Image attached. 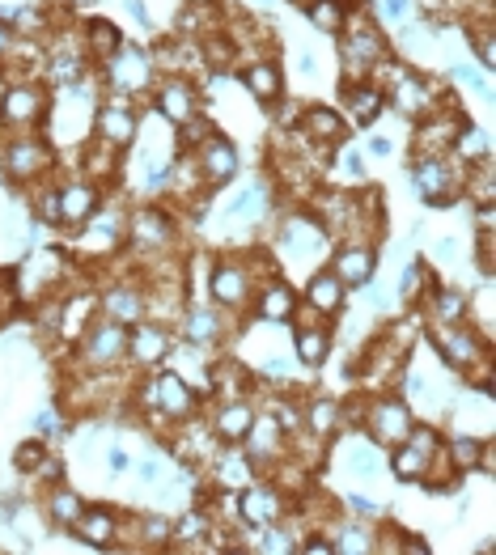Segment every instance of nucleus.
Listing matches in <instances>:
<instances>
[{
    "label": "nucleus",
    "mask_w": 496,
    "mask_h": 555,
    "mask_svg": "<svg viewBox=\"0 0 496 555\" xmlns=\"http://www.w3.org/2000/svg\"><path fill=\"white\" fill-rule=\"evenodd\" d=\"M268 250L280 263V276H310L314 267H323L327 255H331V234L318 225L306 208H289L276 217V229H272V242Z\"/></svg>",
    "instance_id": "f257e3e1"
},
{
    "label": "nucleus",
    "mask_w": 496,
    "mask_h": 555,
    "mask_svg": "<svg viewBox=\"0 0 496 555\" xmlns=\"http://www.w3.org/2000/svg\"><path fill=\"white\" fill-rule=\"evenodd\" d=\"M60 166V149L47 140V132L30 128V132H5L0 140V170L9 174L13 187H39L47 178H56Z\"/></svg>",
    "instance_id": "f03ea898"
},
{
    "label": "nucleus",
    "mask_w": 496,
    "mask_h": 555,
    "mask_svg": "<svg viewBox=\"0 0 496 555\" xmlns=\"http://www.w3.org/2000/svg\"><path fill=\"white\" fill-rule=\"evenodd\" d=\"M335 51H340V68H344V81H365L369 68H374L386 51H395L386 30L378 26V17L369 13L365 5H357L348 13L344 30L335 34Z\"/></svg>",
    "instance_id": "7ed1b4c3"
},
{
    "label": "nucleus",
    "mask_w": 496,
    "mask_h": 555,
    "mask_svg": "<svg viewBox=\"0 0 496 555\" xmlns=\"http://www.w3.org/2000/svg\"><path fill=\"white\" fill-rule=\"evenodd\" d=\"M179 212L166 200L162 204H132L123 212V242L132 246V255H170L179 246Z\"/></svg>",
    "instance_id": "20e7f679"
},
{
    "label": "nucleus",
    "mask_w": 496,
    "mask_h": 555,
    "mask_svg": "<svg viewBox=\"0 0 496 555\" xmlns=\"http://www.w3.org/2000/svg\"><path fill=\"white\" fill-rule=\"evenodd\" d=\"M255 272H251V259H246V246L229 250V255H212L208 263V301L221 306L229 314H251V301H255Z\"/></svg>",
    "instance_id": "39448f33"
},
{
    "label": "nucleus",
    "mask_w": 496,
    "mask_h": 555,
    "mask_svg": "<svg viewBox=\"0 0 496 555\" xmlns=\"http://www.w3.org/2000/svg\"><path fill=\"white\" fill-rule=\"evenodd\" d=\"M68 356H73V369H119L128 365V327L106 314H94L90 327H85L73 344H68Z\"/></svg>",
    "instance_id": "423d86ee"
},
{
    "label": "nucleus",
    "mask_w": 496,
    "mask_h": 555,
    "mask_svg": "<svg viewBox=\"0 0 496 555\" xmlns=\"http://www.w3.org/2000/svg\"><path fill=\"white\" fill-rule=\"evenodd\" d=\"M424 339L441 356V365L454 373H471L475 365L492 361V339H484L471 322H429Z\"/></svg>",
    "instance_id": "0eeeda50"
},
{
    "label": "nucleus",
    "mask_w": 496,
    "mask_h": 555,
    "mask_svg": "<svg viewBox=\"0 0 496 555\" xmlns=\"http://www.w3.org/2000/svg\"><path fill=\"white\" fill-rule=\"evenodd\" d=\"M94 77H98L102 89H115V94H128V98H145L153 89V81H157V68H153L149 47L123 39V47L115 51V56L94 68Z\"/></svg>",
    "instance_id": "6e6552de"
},
{
    "label": "nucleus",
    "mask_w": 496,
    "mask_h": 555,
    "mask_svg": "<svg viewBox=\"0 0 496 555\" xmlns=\"http://www.w3.org/2000/svg\"><path fill=\"white\" fill-rule=\"evenodd\" d=\"M238 327H242L238 314L212 306V301H187V310L179 314V322H174V335H179V344L217 352L225 344V335L238 331Z\"/></svg>",
    "instance_id": "1a4fd4ad"
},
{
    "label": "nucleus",
    "mask_w": 496,
    "mask_h": 555,
    "mask_svg": "<svg viewBox=\"0 0 496 555\" xmlns=\"http://www.w3.org/2000/svg\"><path fill=\"white\" fill-rule=\"evenodd\" d=\"M412 420H416V411L399 390H378V395H369V403H365L361 433L374 445H382V450H395V445L407 437Z\"/></svg>",
    "instance_id": "9d476101"
},
{
    "label": "nucleus",
    "mask_w": 496,
    "mask_h": 555,
    "mask_svg": "<svg viewBox=\"0 0 496 555\" xmlns=\"http://www.w3.org/2000/svg\"><path fill=\"white\" fill-rule=\"evenodd\" d=\"M51 111V89L34 81H13L0 89V132H30L43 128Z\"/></svg>",
    "instance_id": "9b49d317"
},
{
    "label": "nucleus",
    "mask_w": 496,
    "mask_h": 555,
    "mask_svg": "<svg viewBox=\"0 0 496 555\" xmlns=\"http://www.w3.org/2000/svg\"><path fill=\"white\" fill-rule=\"evenodd\" d=\"M94 136L128 153L140 140V102L106 89V94L98 98V106H94Z\"/></svg>",
    "instance_id": "f8f14e48"
},
{
    "label": "nucleus",
    "mask_w": 496,
    "mask_h": 555,
    "mask_svg": "<svg viewBox=\"0 0 496 555\" xmlns=\"http://www.w3.org/2000/svg\"><path fill=\"white\" fill-rule=\"evenodd\" d=\"M458 183H463V166L454 157H412V187L420 191L424 208H454L463 200Z\"/></svg>",
    "instance_id": "ddd939ff"
},
{
    "label": "nucleus",
    "mask_w": 496,
    "mask_h": 555,
    "mask_svg": "<svg viewBox=\"0 0 496 555\" xmlns=\"http://www.w3.org/2000/svg\"><path fill=\"white\" fill-rule=\"evenodd\" d=\"M149 111L170 123V128H183V123L204 111V102H200V81H191V77H157L153 89H149Z\"/></svg>",
    "instance_id": "4468645a"
},
{
    "label": "nucleus",
    "mask_w": 496,
    "mask_h": 555,
    "mask_svg": "<svg viewBox=\"0 0 496 555\" xmlns=\"http://www.w3.org/2000/svg\"><path fill=\"white\" fill-rule=\"evenodd\" d=\"M174 344H179V335H174V327H166V322H157V318L132 322L128 327V369L149 373L157 365H166Z\"/></svg>",
    "instance_id": "2eb2a0df"
},
{
    "label": "nucleus",
    "mask_w": 496,
    "mask_h": 555,
    "mask_svg": "<svg viewBox=\"0 0 496 555\" xmlns=\"http://www.w3.org/2000/svg\"><path fill=\"white\" fill-rule=\"evenodd\" d=\"M56 204H60V229L77 234V229L106 204V191L81 174H68V178L56 174Z\"/></svg>",
    "instance_id": "dca6fc26"
},
{
    "label": "nucleus",
    "mask_w": 496,
    "mask_h": 555,
    "mask_svg": "<svg viewBox=\"0 0 496 555\" xmlns=\"http://www.w3.org/2000/svg\"><path fill=\"white\" fill-rule=\"evenodd\" d=\"M293 500L276 488L272 479H251L246 488H238V517H242V526L246 530H259V526H272L280 522V517H289L293 509Z\"/></svg>",
    "instance_id": "f3484780"
},
{
    "label": "nucleus",
    "mask_w": 496,
    "mask_h": 555,
    "mask_svg": "<svg viewBox=\"0 0 496 555\" xmlns=\"http://www.w3.org/2000/svg\"><path fill=\"white\" fill-rule=\"evenodd\" d=\"M467 111H433L429 119L412 123L416 136H412V157H450L454 153V140L458 132L467 128Z\"/></svg>",
    "instance_id": "a211bd4d"
},
{
    "label": "nucleus",
    "mask_w": 496,
    "mask_h": 555,
    "mask_svg": "<svg viewBox=\"0 0 496 555\" xmlns=\"http://www.w3.org/2000/svg\"><path fill=\"white\" fill-rule=\"evenodd\" d=\"M327 267L340 276V284L348 293L365 289L369 280H378V246L374 242H331Z\"/></svg>",
    "instance_id": "6ab92c4d"
},
{
    "label": "nucleus",
    "mask_w": 496,
    "mask_h": 555,
    "mask_svg": "<svg viewBox=\"0 0 496 555\" xmlns=\"http://www.w3.org/2000/svg\"><path fill=\"white\" fill-rule=\"evenodd\" d=\"M191 157H196V166H200V174H204V183L212 187V191H221V187H229L238 178V170H242V157H238V145L229 140L225 132H212L204 145H196L191 149Z\"/></svg>",
    "instance_id": "aec40b11"
},
{
    "label": "nucleus",
    "mask_w": 496,
    "mask_h": 555,
    "mask_svg": "<svg viewBox=\"0 0 496 555\" xmlns=\"http://www.w3.org/2000/svg\"><path fill=\"white\" fill-rule=\"evenodd\" d=\"M293 128L306 145H318V149H340L348 140V119L331 102H306Z\"/></svg>",
    "instance_id": "412c9836"
},
{
    "label": "nucleus",
    "mask_w": 496,
    "mask_h": 555,
    "mask_svg": "<svg viewBox=\"0 0 496 555\" xmlns=\"http://www.w3.org/2000/svg\"><path fill=\"white\" fill-rule=\"evenodd\" d=\"M242 450H246V458L255 462V471H272L276 462L289 454V433L276 424L272 411H255V424L246 428Z\"/></svg>",
    "instance_id": "4be33fe9"
},
{
    "label": "nucleus",
    "mask_w": 496,
    "mask_h": 555,
    "mask_svg": "<svg viewBox=\"0 0 496 555\" xmlns=\"http://www.w3.org/2000/svg\"><path fill=\"white\" fill-rule=\"evenodd\" d=\"M255 386H259V378L242 356L221 352L208 361V395L212 399H255Z\"/></svg>",
    "instance_id": "5701e85b"
},
{
    "label": "nucleus",
    "mask_w": 496,
    "mask_h": 555,
    "mask_svg": "<svg viewBox=\"0 0 496 555\" xmlns=\"http://www.w3.org/2000/svg\"><path fill=\"white\" fill-rule=\"evenodd\" d=\"M335 111L348 119V128H374L386 111V94L374 85V81H340V102Z\"/></svg>",
    "instance_id": "b1692460"
},
{
    "label": "nucleus",
    "mask_w": 496,
    "mask_h": 555,
    "mask_svg": "<svg viewBox=\"0 0 496 555\" xmlns=\"http://www.w3.org/2000/svg\"><path fill=\"white\" fill-rule=\"evenodd\" d=\"M119 530H123V517L111 505H85L77 522L68 526V534H73L77 543L94 547V551H115L119 547Z\"/></svg>",
    "instance_id": "393cba45"
},
{
    "label": "nucleus",
    "mask_w": 496,
    "mask_h": 555,
    "mask_svg": "<svg viewBox=\"0 0 496 555\" xmlns=\"http://www.w3.org/2000/svg\"><path fill=\"white\" fill-rule=\"evenodd\" d=\"M77 161H81V178H90V183H98L102 191H111L119 178H123V149L106 145V140L98 136H85L77 145Z\"/></svg>",
    "instance_id": "a878e982"
},
{
    "label": "nucleus",
    "mask_w": 496,
    "mask_h": 555,
    "mask_svg": "<svg viewBox=\"0 0 496 555\" xmlns=\"http://www.w3.org/2000/svg\"><path fill=\"white\" fill-rule=\"evenodd\" d=\"M255 399H217L208 411V428H212V437H217L221 445H242L246 437V428L255 424Z\"/></svg>",
    "instance_id": "bb28decb"
},
{
    "label": "nucleus",
    "mask_w": 496,
    "mask_h": 555,
    "mask_svg": "<svg viewBox=\"0 0 496 555\" xmlns=\"http://www.w3.org/2000/svg\"><path fill=\"white\" fill-rule=\"evenodd\" d=\"M340 437H348L344 450H340L344 475L361 479V483H374V479L386 475V450H382V445H374L365 433H340Z\"/></svg>",
    "instance_id": "cd10ccee"
},
{
    "label": "nucleus",
    "mask_w": 496,
    "mask_h": 555,
    "mask_svg": "<svg viewBox=\"0 0 496 555\" xmlns=\"http://www.w3.org/2000/svg\"><path fill=\"white\" fill-rule=\"evenodd\" d=\"M297 301H301V293L293 289V280L289 276H276V280H268V284H259V289H255L251 318L285 327V322L293 318V310H297Z\"/></svg>",
    "instance_id": "c85d7f7f"
},
{
    "label": "nucleus",
    "mask_w": 496,
    "mask_h": 555,
    "mask_svg": "<svg viewBox=\"0 0 496 555\" xmlns=\"http://www.w3.org/2000/svg\"><path fill=\"white\" fill-rule=\"evenodd\" d=\"M145 310H149V306H145V284H140L136 276H132V280H115L111 289L98 293V314L123 322V327L140 322V318H145Z\"/></svg>",
    "instance_id": "c756f323"
},
{
    "label": "nucleus",
    "mask_w": 496,
    "mask_h": 555,
    "mask_svg": "<svg viewBox=\"0 0 496 555\" xmlns=\"http://www.w3.org/2000/svg\"><path fill=\"white\" fill-rule=\"evenodd\" d=\"M301 301L306 306H314L323 318H340L348 310V289L340 284V276L331 272V267H314V272L306 276V289H301Z\"/></svg>",
    "instance_id": "7c9ffc66"
},
{
    "label": "nucleus",
    "mask_w": 496,
    "mask_h": 555,
    "mask_svg": "<svg viewBox=\"0 0 496 555\" xmlns=\"http://www.w3.org/2000/svg\"><path fill=\"white\" fill-rule=\"evenodd\" d=\"M238 81H242V89L251 94L259 106H276L280 98H285V68H280L276 60H246L242 68H238Z\"/></svg>",
    "instance_id": "2f4dec72"
},
{
    "label": "nucleus",
    "mask_w": 496,
    "mask_h": 555,
    "mask_svg": "<svg viewBox=\"0 0 496 555\" xmlns=\"http://www.w3.org/2000/svg\"><path fill=\"white\" fill-rule=\"evenodd\" d=\"M98 314V293L94 289H64L60 293V331L56 339H64V344H73V339L90 327V318Z\"/></svg>",
    "instance_id": "473e14b6"
},
{
    "label": "nucleus",
    "mask_w": 496,
    "mask_h": 555,
    "mask_svg": "<svg viewBox=\"0 0 496 555\" xmlns=\"http://www.w3.org/2000/svg\"><path fill=\"white\" fill-rule=\"evenodd\" d=\"M301 433H310L318 441L340 437V399H331V395L301 399Z\"/></svg>",
    "instance_id": "72a5a7b5"
},
{
    "label": "nucleus",
    "mask_w": 496,
    "mask_h": 555,
    "mask_svg": "<svg viewBox=\"0 0 496 555\" xmlns=\"http://www.w3.org/2000/svg\"><path fill=\"white\" fill-rule=\"evenodd\" d=\"M331 348H335L331 322H323V327H293V356H297V365L323 369L331 361Z\"/></svg>",
    "instance_id": "f704fd0d"
},
{
    "label": "nucleus",
    "mask_w": 496,
    "mask_h": 555,
    "mask_svg": "<svg viewBox=\"0 0 496 555\" xmlns=\"http://www.w3.org/2000/svg\"><path fill=\"white\" fill-rule=\"evenodd\" d=\"M123 47V34L115 22H106V17H85L81 22V51L90 64H106Z\"/></svg>",
    "instance_id": "c9c22d12"
},
{
    "label": "nucleus",
    "mask_w": 496,
    "mask_h": 555,
    "mask_svg": "<svg viewBox=\"0 0 496 555\" xmlns=\"http://www.w3.org/2000/svg\"><path fill=\"white\" fill-rule=\"evenodd\" d=\"M212 471H217V488H234V492L259 475L242 445H221V450L212 454Z\"/></svg>",
    "instance_id": "e433bc0d"
},
{
    "label": "nucleus",
    "mask_w": 496,
    "mask_h": 555,
    "mask_svg": "<svg viewBox=\"0 0 496 555\" xmlns=\"http://www.w3.org/2000/svg\"><path fill=\"white\" fill-rule=\"evenodd\" d=\"M488 437L484 433H471V428H458L454 437L441 441V450H446V458L454 462V471H463V475H475L480 471V462H484V450H488Z\"/></svg>",
    "instance_id": "4c0bfd02"
},
{
    "label": "nucleus",
    "mask_w": 496,
    "mask_h": 555,
    "mask_svg": "<svg viewBox=\"0 0 496 555\" xmlns=\"http://www.w3.org/2000/svg\"><path fill=\"white\" fill-rule=\"evenodd\" d=\"M357 5H361V0H306L301 13H306V22L323 34V39H335V34L344 30L348 13L357 9Z\"/></svg>",
    "instance_id": "58836bf2"
},
{
    "label": "nucleus",
    "mask_w": 496,
    "mask_h": 555,
    "mask_svg": "<svg viewBox=\"0 0 496 555\" xmlns=\"http://www.w3.org/2000/svg\"><path fill=\"white\" fill-rule=\"evenodd\" d=\"M196 47H200V60H204L208 73H234V68L242 64L238 47H234V39H229L225 30L204 34V39H196Z\"/></svg>",
    "instance_id": "ea45409f"
},
{
    "label": "nucleus",
    "mask_w": 496,
    "mask_h": 555,
    "mask_svg": "<svg viewBox=\"0 0 496 555\" xmlns=\"http://www.w3.org/2000/svg\"><path fill=\"white\" fill-rule=\"evenodd\" d=\"M437 284V272H429V263H407L403 267V276H399V284H395V297H399V306H407V310H420V301H424V293H429Z\"/></svg>",
    "instance_id": "a19ab883"
},
{
    "label": "nucleus",
    "mask_w": 496,
    "mask_h": 555,
    "mask_svg": "<svg viewBox=\"0 0 496 555\" xmlns=\"http://www.w3.org/2000/svg\"><path fill=\"white\" fill-rule=\"evenodd\" d=\"M429 458H433V454L416 450L412 441H399L395 450H391V458H386V471H391L399 483H420L424 471H429Z\"/></svg>",
    "instance_id": "79ce46f5"
},
{
    "label": "nucleus",
    "mask_w": 496,
    "mask_h": 555,
    "mask_svg": "<svg viewBox=\"0 0 496 555\" xmlns=\"http://www.w3.org/2000/svg\"><path fill=\"white\" fill-rule=\"evenodd\" d=\"M81 509H85V496L77 488H68V483H51V488H47V517L60 530L73 526L77 517H81Z\"/></svg>",
    "instance_id": "37998d69"
},
{
    "label": "nucleus",
    "mask_w": 496,
    "mask_h": 555,
    "mask_svg": "<svg viewBox=\"0 0 496 555\" xmlns=\"http://www.w3.org/2000/svg\"><path fill=\"white\" fill-rule=\"evenodd\" d=\"M331 551L335 555H369L374 551V530L365 522H352V526H331Z\"/></svg>",
    "instance_id": "c03bdc74"
},
{
    "label": "nucleus",
    "mask_w": 496,
    "mask_h": 555,
    "mask_svg": "<svg viewBox=\"0 0 496 555\" xmlns=\"http://www.w3.org/2000/svg\"><path fill=\"white\" fill-rule=\"evenodd\" d=\"M458 166H471V161H484V157H492V140H488V132L480 128V123H471L467 119V128L458 132V140H454V153H450Z\"/></svg>",
    "instance_id": "a18cd8bd"
},
{
    "label": "nucleus",
    "mask_w": 496,
    "mask_h": 555,
    "mask_svg": "<svg viewBox=\"0 0 496 555\" xmlns=\"http://www.w3.org/2000/svg\"><path fill=\"white\" fill-rule=\"evenodd\" d=\"M140 526V543L145 547H170V530H174V517L162 513V509H145L136 517Z\"/></svg>",
    "instance_id": "49530a36"
},
{
    "label": "nucleus",
    "mask_w": 496,
    "mask_h": 555,
    "mask_svg": "<svg viewBox=\"0 0 496 555\" xmlns=\"http://www.w3.org/2000/svg\"><path fill=\"white\" fill-rule=\"evenodd\" d=\"M43 458H47V437H30V441H22V445L13 450V467L22 471V475H34Z\"/></svg>",
    "instance_id": "de8ad7c7"
},
{
    "label": "nucleus",
    "mask_w": 496,
    "mask_h": 555,
    "mask_svg": "<svg viewBox=\"0 0 496 555\" xmlns=\"http://www.w3.org/2000/svg\"><path fill=\"white\" fill-rule=\"evenodd\" d=\"M344 505H348V513L357 517V522H378V517H382V505L374 496H365V492H348Z\"/></svg>",
    "instance_id": "09e8293b"
},
{
    "label": "nucleus",
    "mask_w": 496,
    "mask_h": 555,
    "mask_svg": "<svg viewBox=\"0 0 496 555\" xmlns=\"http://www.w3.org/2000/svg\"><path fill=\"white\" fill-rule=\"evenodd\" d=\"M458 255H463V242H458L454 234H441V238L433 242V263L446 267V263H454Z\"/></svg>",
    "instance_id": "8fccbe9b"
},
{
    "label": "nucleus",
    "mask_w": 496,
    "mask_h": 555,
    "mask_svg": "<svg viewBox=\"0 0 496 555\" xmlns=\"http://www.w3.org/2000/svg\"><path fill=\"white\" fill-rule=\"evenodd\" d=\"M340 166L348 170L352 183H369V166H365V153H361V149H348V153L340 157Z\"/></svg>",
    "instance_id": "3c124183"
},
{
    "label": "nucleus",
    "mask_w": 496,
    "mask_h": 555,
    "mask_svg": "<svg viewBox=\"0 0 496 555\" xmlns=\"http://www.w3.org/2000/svg\"><path fill=\"white\" fill-rule=\"evenodd\" d=\"M412 9L424 13V22H446V17H450V0H412Z\"/></svg>",
    "instance_id": "603ef678"
},
{
    "label": "nucleus",
    "mask_w": 496,
    "mask_h": 555,
    "mask_svg": "<svg viewBox=\"0 0 496 555\" xmlns=\"http://www.w3.org/2000/svg\"><path fill=\"white\" fill-rule=\"evenodd\" d=\"M106 467H111V475L132 471V458H128V450H123L119 441H111V445H106Z\"/></svg>",
    "instance_id": "864d4df0"
},
{
    "label": "nucleus",
    "mask_w": 496,
    "mask_h": 555,
    "mask_svg": "<svg viewBox=\"0 0 496 555\" xmlns=\"http://www.w3.org/2000/svg\"><path fill=\"white\" fill-rule=\"evenodd\" d=\"M378 9L386 22H407V17H412V0H382Z\"/></svg>",
    "instance_id": "5fc2aeb1"
},
{
    "label": "nucleus",
    "mask_w": 496,
    "mask_h": 555,
    "mask_svg": "<svg viewBox=\"0 0 496 555\" xmlns=\"http://www.w3.org/2000/svg\"><path fill=\"white\" fill-rule=\"evenodd\" d=\"M136 471H140V483H149V488H153V483H162V479H166V475H162V462H157V454H149Z\"/></svg>",
    "instance_id": "6e6d98bb"
},
{
    "label": "nucleus",
    "mask_w": 496,
    "mask_h": 555,
    "mask_svg": "<svg viewBox=\"0 0 496 555\" xmlns=\"http://www.w3.org/2000/svg\"><path fill=\"white\" fill-rule=\"evenodd\" d=\"M297 73L301 77H318V56L310 47H297Z\"/></svg>",
    "instance_id": "4d7b16f0"
},
{
    "label": "nucleus",
    "mask_w": 496,
    "mask_h": 555,
    "mask_svg": "<svg viewBox=\"0 0 496 555\" xmlns=\"http://www.w3.org/2000/svg\"><path fill=\"white\" fill-rule=\"evenodd\" d=\"M365 149H369V157H391V153H395V140H386V136H369V140H365Z\"/></svg>",
    "instance_id": "13d9d810"
},
{
    "label": "nucleus",
    "mask_w": 496,
    "mask_h": 555,
    "mask_svg": "<svg viewBox=\"0 0 496 555\" xmlns=\"http://www.w3.org/2000/svg\"><path fill=\"white\" fill-rule=\"evenodd\" d=\"M123 9H128V13H132V17H136V22L145 26V30L153 26V17H149V9H145V0H123Z\"/></svg>",
    "instance_id": "bf43d9fd"
},
{
    "label": "nucleus",
    "mask_w": 496,
    "mask_h": 555,
    "mask_svg": "<svg viewBox=\"0 0 496 555\" xmlns=\"http://www.w3.org/2000/svg\"><path fill=\"white\" fill-rule=\"evenodd\" d=\"M13 39H17V30L9 22H0V60H5V51L13 47Z\"/></svg>",
    "instance_id": "052dcab7"
},
{
    "label": "nucleus",
    "mask_w": 496,
    "mask_h": 555,
    "mask_svg": "<svg viewBox=\"0 0 496 555\" xmlns=\"http://www.w3.org/2000/svg\"><path fill=\"white\" fill-rule=\"evenodd\" d=\"M64 9H77V13H90L94 0H64Z\"/></svg>",
    "instance_id": "680f3d73"
},
{
    "label": "nucleus",
    "mask_w": 496,
    "mask_h": 555,
    "mask_svg": "<svg viewBox=\"0 0 496 555\" xmlns=\"http://www.w3.org/2000/svg\"><path fill=\"white\" fill-rule=\"evenodd\" d=\"M251 9H268V5H276V0H246Z\"/></svg>",
    "instance_id": "e2e57ef3"
}]
</instances>
